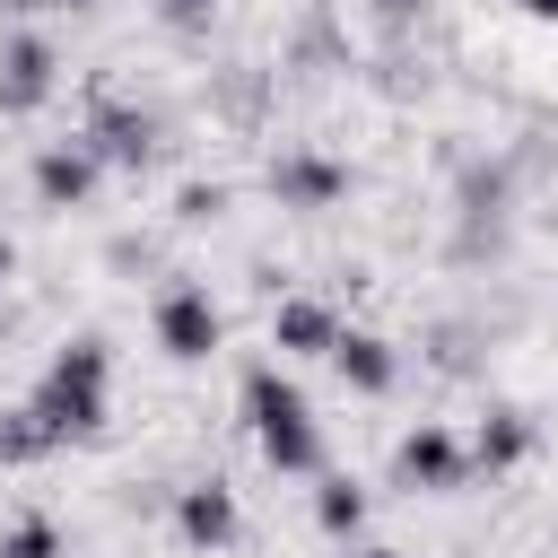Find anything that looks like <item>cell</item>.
<instances>
[{
  "label": "cell",
  "instance_id": "6da1fadb",
  "mask_svg": "<svg viewBox=\"0 0 558 558\" xmlns=\"http://www.w3.org/2000/svg\"><path fill=\"white\" fill-rule=\"evenodd\" d=\"M244 418H253V436H262L270 471H323L314 410H305V392H296L279 366H253V375H244Z\"/></svg>",
  "mask_w": 558,
  "mask_h": 558
},
{
  "label": "cell",
  "instance_id": "7a4b0ae2",
  "mask_svg": "<svg viewBox=\"0 0 558 558\" xmlns=\"http://www.w3.org/2000/svg\"><path fill=\"white\" fill-rule=\"evenodd\" d=\"M105 340H70L52 366H44V384H35V418L52 427V445L61 436H96L105 427Z\"/></svg>",
  "mask_w": 558,
  "mask_h": 558
},
{
  "label": "cell",
  "instance_id": "3957f363",
  "mask_svg": "<svg viewBox=\"0 0 558 558\" xmlns=\"http://www.w3.org/2000/svg\"><path fill=\"white\" fill-rule=\"evenodd\" d=\"M78 140H87L105 166H131V174L157 157V122H148L140 105H122L113 87H96V105H87V131H78Z\"/></svg>",
  "mask_w": 558,
  "mask_h": 558
},
{
  "label": "cell",
  "instance_id": "277c9868",
  "mask_svg": "<svg viewBox=\"0 0 558 558\" xmlns=\"http://www.w3.org/2000/svg\"><path fill=\"white\" fill-rule=\"evenodd\" d=\"M349 192V166L340 157H323V148H279L270 157V201L279 209H331Z\"/></svg>",
  "mask_w": 558,
  "mask_h": 558
},
{
  "label": "cell",
  "instance_id": "5b68a950",
  "mask_svg": "<svg viewBox=\"0 0 558 558\" xmlns=\"http://www.w3.org/2000/svg\"><path fill=\"white\" fill-rule=\"evenodd\" d=\"M157 340H166L174 357H209V349H218V305H209V288L174 279V288L157 296Z\"/></svg>",
  "mask_w": 558,
  "mask_h": 558
},
{
  "label": "cell",
  "instance_id": "8992f818",
  "mask_svg": "<svg viewBox=\"0 0 558 558\" xmlns=\"http://www.w3.org/2000/svg\"><path fill=\"white\" fill-rule=\"evenodd\" d=\"M52 78H61V61H52L44 35H9L0 44V113H35L52 96Z\"/></svg>",
  "mask_w": 558,
  "mask_h": 558
},
{
  "label": "cell",
  "instance_id": "52a82bcc",
  "mask_svg": "<svg viewBox=\"0 0 558 558\" xmlns=\"http://www.w3.org/2000/svg\"><path fill=\"white\" fill-rule=\"evenodd\" d=\"M392 480H410V488H462L471 480V453L445 427H410L401 453H392Z\"/></svg>",
  "mask_w": 558,
  "mask_h": 558
},
{
  "label": "cell",
  "instance_id": "ba28073f",
  "mask_svg": "<svg viewBox=\"0 0 558 558\" xmlns=\"http://www.w3.org/2000/svg\"><path fill=\"white\" fill-rule=\"evenodd\" d=\"M96 148L87 140H52L44 157H35V192H44V209H78L87 192H96Z\"/></svg>",
  "mask_w": 558,
  "mask_h": 558
},
{
  "label": "cell",
  "instance_id": "9c48e42d",
  "mask_svg": "<svg viewBox=\"0 0 558 558\" xmlns=\"http://www.w3.org/2000/svg\"><path fill=\"white\" fill-rule=\"evenodd\" d=\"M174 523H183L192 549H227V541H235V488H227V480H192V488L174 497Z\"/></svg>",
  "mask_w": 558,
  "mask_h": 558
},
{
  "label": "cell",
  "instance_id": "30bf717a",
  "mask_svg": "<svg viewBox=\"0 0 558 558\" xmlns=\"http://www.w3.org/2000/svg\"><path fill=\"white\" fill-rule=\"evenodd\" d=\"M331 366H340L357 392H392V375H401L392 340H375V331H340V340H331Z\"/></svg>",
  "mask_w": 558,
  "mask_h": 558
},
{
  "label": "cell",
  "instance_id": "8fae6325",
  "mask_svg": "<svg viewBox=\"0 0 558 558\" xmlns=\"http://www.w3.org/2000/svg\"><path fill=\"white\" fill-rule=\"evenodd\" d=\"M209 96H218V113H227L235 131H253V122L270 113V70L235 61V70H218V78H209Z\"/></svg>",
  "mask_w": 558,
  "mask_h": 558
},
{
  "label": "cell",
  "instance_id": "7c38bea8",
  "mask_svg": "<svg viewBox=\"0 0 558 558\" xmlns=\"http://www.w3.org/2000/svg\"><path fill=\"white\" fill-rule=\"evenodd\" d=\"M523 453H532V418H523V410L480 418V436H471V471H514Z\"/></svg>",
  "mask_w": 558,
  "mask_h": 558
},
{
  "label": "cell",
  "instance_id": "4fadbf2b",
  "mask_svg": "<svg viewBox=\"0 0 558 558\" xmlns=\"http://www.w3.org/2000/svg\"><path fill=\"white\" fill-rule=\"evenodd\" d=\"M270 331H279V349H323V357H331L340 314H331V305H314V296H288V305L270 314Z\"/></svg>",
  "mask_w": 558,
  "mask_h": 558
},
{
  "label": "cell",
  "instance_id": "5bb4252c",
  "mask_svg": "<svg viewBox=\"0 0 558 558\" xmlns=\"http://www.w3.org/2000/svg\"><path fill=\"white\" fill-rule=\"evenodd\" d=\"M44 453H52V427L35 418V401L26 410H0V471L9 462H44Z\"/></svg>",
  "mask_w": 558,
  "mask_h": 558
},
{
  "label": "cell",
  "instance_id": "9a60e30c",
  "mask_svg": "<svg viewBox=\"0 0 558 558\" xmlns=\"http://www.w3.org/2000/svg\"><path fill=\"white\" fill-rule=\"evenodd\" d=\"M314 523H323L331 541H349V532L366 523V497H357V480H323V497H314Z\"/></svg>",
  "mask_w": 558,
  "mask_h": 558
},
{
  "label": "cell",
  "instance_id": "2e32d148",
  "mask_svg": "<svg viewBox=\"0 0 558 558\" xmlns=\"http://www.w3.org/2000/svg\"><path fill=\"white\" fill-rule=\"evenodd\" d=\"M0 558H61V523L52 514H17L0 532Z\"/></svg>",
  "mask_w": 558,
  "mask_h": 558
},
{
  "label": "cell",
  "instance_id": "e0dca14e",
  "mask_svg": "<svg viewBox=\"0 0 558 558\" xmlns=\"http://www.w3.org/2000/svg\"><path fill=\"white\" fill-rule=\"evenodd\" d=\"M427 349H436V366H445V375H471V366H480V331H471V323H436V331H427Z\"/></svg>",
  "mask_w": 558,
  "mask_h": 558
},
{
  "label": "cell",
  "instance_id": "ac0fdd59",
  "mask_svg": "<svg viewBox=\"0 0 558 558\" xmlns=\"http://www.w3.org/2000/svg\"><path fill=\"white\" fill-rule=\"evenodd\" d=\"M218 209H227V183H183V192H174V218H183V227H209Z\"/></svg>",
  "mask_w": 558,
  "mask_h": 558
},
{
  "label": "cell",
  "instance_id": "d6986e66",
  "mask_svg": "<svg viewBox=\"0 0 558 558\" xmlns=\"http://www.w3.org/2000/svg\"><path fill=\"white\" fill-rule=\"evenodd\" d=\"M157 17L192 35V26H209V17H218V0H157Z\"/></svg>",
  "mask_w": 558,
  "mask_h": 558
},
{
  "label": "cell",
  "instance_id": "ffe728a7",
  "mask_svg": "<svg viewBox=\"0 0 558 558\" xmlns=\"http://www.w3.org/2000/svg\"><path fill=\"white\" fill-rule=\"evenodd\" d=\"M375 9H384V17H392V26H401V17H418V9H427V0H375Z\"/></svg>",
  "mask_w": 558,
  "mask_h": 558
},
{
  "label": "cell",
  "instance_id": "44dd1931",
  "mask_svg": "<svg viewBox=\"0 0 558 558\" xmlns=\"http://www.w3.org/2000/svg\"><path fill=\"white\" fill-rule=\"evenodd\" d=\"M0 9H17V17H26V9H61V0H0Z\"/></svg>",
  "mask_w": 558,
  "mask_h": 558
},
{
  "label": "cell",
  "instance_id": "7402d4cb",
  "mask_svg": "<svg viewBox=\"0 0 558 558\" xmlns=\"http://www.w3.org/2000/svg\"><path fill=\"white\" fill-rule=\"evenodd\" d=\"M523 9H532V17H558V0H523Z\"/></svg>",
  "mask_w": 558,
  "mask_h": 558
},
{
  "label": "cell",
  "instance_id": "603a6c76",
  "mask_svg": "<svg viewBox=\"0 0 558 558\" xmlns=\"http://www.w3.org/2000/svg\"><path fill=\"white\" fill-rule=\"evenodd\" d=\"M9 262H17V253H9V235H0V279H9Z\"/></svg>",
  "mask_w": 558,
  "mask_h": 558
},
{
  "label": "cell",
  "instance_id": "cb8c5ba5",
  "mask_svg": "<svg viewBox=\"0 0 558 558\" xmlns=\"http://www.w3.org/2000/svg\"><path fill=\"white\" fill-rule=\"evenodd\" d=\"M349 558H392V549H349Z\"/></svg>",
  "mask_w": 558,
  "mask_h": 558
},
{
  "label": "cell",
  "instance_id": "d4e9b609",
  "mask_svg": "<svg viewBox=\"0 0 558 558\" xmlns=\"http://www.w3.org/2000/svg\"><path fill=\"white\" fill-rule=\"evenodd\" d=\"M61 9H87V0H61Z\"/></svg>",
  "mask_w": 558,
  "mask_h": 558
}]
</instances>
